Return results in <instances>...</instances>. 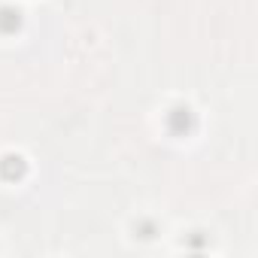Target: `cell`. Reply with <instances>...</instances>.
<instances>
[{
  "label": "cell",
  "instance_id": "7a4b0ae2",
  "mask_svg": "<svg viewBox=\"0 0 258 258\" xmlns=\"http://www.w3.org/2000/svg\"><path fill=\"white\" fill-rule=\"evenodd\" d=\"M28 173V164L22 155H4L0 158V179H7V182H16Z\"/></svg>",
  "mask_w": 258,
  "mask_h": 258
},
{
  "label": "cell",
  "instance_id": "3957f363",
  "mask_svg": "<svg viewBox=\"0 0 258 258\" xmlns=\"http://www.w3.org/2000/svg\"><path fill=\"white\" fill-rule=\"evenodd\" d=\"M22 28V13L16 7H0V34H16Z\"/></svg>",
  "mask_w": 258,
  "mask_h": 258
},
{
  "label": "cell",
  "instance_id": "6da1fadb",
  "mask_svg": "<svg viewBox=\"0 0 258 258\" xmlns=\"http://www.w3.org/2000/svg\"><path fill=\"white\" fill-rule=\"evenodd\" d=\"M191 127H195V112L188 106H173L167 112V131L170 134L185 137V134H191Z\"/></svg>",
  "mask_w": 258,
  "mask_h": 258
}]
</instances>
